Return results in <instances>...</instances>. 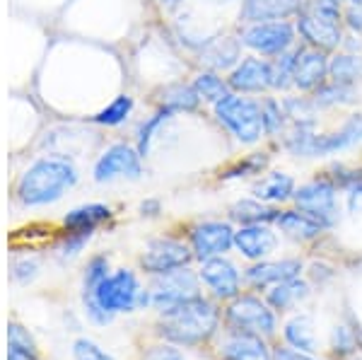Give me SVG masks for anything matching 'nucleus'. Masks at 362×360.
I'll return each instance as SVG.
<instances>
[{
  "label": "nucleus",
  "mask_w": 362,
  "mask_h": 360,
  "mask_svg": "<svg viewBox=\"0 0 362 360\" xmlns=\"http://www.w3.org/2000/svg\"><path fill=\"white\" fill-rule=\"evenodd\" d=\"M140 360H186V356H184V348L169 344V341L157 339L143 348Z\"/></svg>",
  "instance_id": "37998d69"
},
{
  "label": "nucleus",
  "mask_w": 362,
  "mask_h": 360,
  "mask_svg": "<svg viewBox=\"0 0 362 360\" xmlns=\"http://www.w3.org/2000/svg\"><path fill=\"white\" fill-rule=\"evenodd\" d=\"M114 220V208L102 201L80 203L70 208L66 216L61 218V230L70 232H97L99 228L109 225Z\"/></svg>",
  "instance_id": "393cba45"
},
{
  "label": "nucleus",
  "mask_w": 362,
  "mask_h": 360,
  "mask_svg": "<svg viewBox=\"0 0 362 360\" xmlns=\"http://www.w3.org/2000/svg\"><path fill=\"white\" fill-rule=\"evenodd\" d=\"M138 213H140L143 218H157V216L162 213V203H160V199H145V201H140Z\"/></svg>",
  "instance_id": "09e8293b"
},
{
  "label": "nucleus",
  "mask_w": 362,
  "mask_h": 360,
  "mask_svg": "<svg viewBox=\"0 0 362 360\" xmlns=\"http://www.w3.org/2000/svg\"><path fill=\"white\" fill-rule=\"evenodd\" d=\"M95 232H70V230H61V235L56 237V242L51 245V257H54L58 264H70L85 252V247L92 242Z\"/></svg>",
  "instance_id": "e433bc0d"
},
{
  "label": "nucleus",
  "mask_w": 362,
  "mask_h": 360,
  "mask_svg": "<svg viewBox=\"0 0 362 360\" xmlns=\"http://www.w3.org/2000/svg\"><path fill=\"white\" fill-rule=\"evenodd\" d=\"M196 261L191 245L186 237L179 235H160L145 242L143 252L138 257V269L145 276H160L174 269H184Z\"/></svg>",
  "instance_id": "9b49d317"
},
{
  "label": "nucleus",
  "mask_w": 362,
  "mask_h": 360,
  "mask_svg": "<svg viewBox=\"0 0 362 360\" xmlns=\"http://www.w3.org/2000/svg\"><path fill=\"white\" fill-rule=\"evenodd\" d=\"M300 10H302V0H239L237 25L295 20Z\"/></svg>",
  "instance_id": "4be33fe9"
},
{
  "label": "nucleus",
  "mask_w": 362,
  "mask_h": 360,
  "mask_svg": "<svg viewBox=\"0 0 362 360\" xmlns=\"http://www.w3.org/2000/svg\"><path fill=\"white\" fill-rule=\"evenodd\" d=\"M112 353H107L97 341L87 339V336H80V339L73 341V360H109Z\"/></svg>",
  "instance_id": "c03bdc74"
},
{
  "label": "nucleus",
  "mask_w": 362,
  "mask_h": 360,
  "mask_svg": "<svg viewBox=\"0 0 362 360\" xmlns=\"http://www.w3.org/2000/svg\"><path fill=\"white\" fill-rule=\"evenodd\" d=\"M155 5L160 8V13L165 15H174L184 8V0H155Z\"/></svg>",
  "instance_id": "8fccbe9b"
},
{
  "label": "nucleus",
  "mask_w": 362,
  "mask_h": 360,
  "mask_svg": "<svg viewBox=\"0 0 362 360\" xmlns=\"http://www.w3.org/2000/svg\"><path fill=\"white\" fill-rule=\"evenodd\" d=\"M223 310L208 295L157 315L155 336L179 348H203L220 334Z\"/></svg>",
  "instance_id": "f03ea898"
},
{
  "label": "nucleus",
  "mask_w": 362,
  "mask_h": 360,
  "mask_svg": "<svg viewBox=\"0 0 362 360\" xmlns=\"http://www.w3.org/2000/svg\"><path fill=\"white\" fill-rule=\"evenodd\" d=\"M295 49L271 58L273 95H288V92H295Z\"/></svg>",
  "instance_id": "ea45409f"
},
{
  "label": "nucleus",
  "mask_w": 362,
  "mask_h": 360,
  "mask_svg": "<svg viewBox=\"0 0 362 360\" xmlns=\"http://www.w3.org/2000/svg\"><path fill=\"white\" fill-rule=\"evenodd\" d=\"M295 27L300 44L314 46V49H321L326 54H336L338 49H343V42H346V29L341 25H329V22L319 20L307 10L297 13Z\"/></svg>",
  "instance_id": "f3484780"
},
{
  "label": "nucleus",
  "mask_w": 362,
  "mask_h": 360,
  "mask_svg": "<svg viewBox=\"0 0 362 360\" xmlns=\"http://www.w3.org/2000/svg\"><path fill=\"white\" fill-rule=\"evenodd\" d=\"M343 29H346V34L362 37V5L360 3L346 5V10H343Z\"/></svg>",
  "instance_id": "49530a36"
},
{
  "label": "nucleus",
  "mask_w": 362,
  "mask_h": 360,
  "mask_svg": "<svg viewBox=\"0 0 362 360\" xmlns=\"http://www.w3.org/2000/svg\"><path fill=\"white\" fill-rule=\"evenodd\" d=\"M312 295V286L305 281V278H293V281H285V283H278V286L264 290V298L268 300V305L273 307L276 312H288L297 307L300 303Z\"/></svg>",
  "instance_id": "c756f323"
},
{
  "label": "nucleus",
  "mask_w": 362,
  "mask_h": 360,
  "mask_svg": "<svg viewBox=\"0 0 362 360\" xmlns=\"http://www.w3.org/2000/svg\"><path fill=\"white\" fill-rule=\"evenodd\" d=\"M112 274V261L107 254H92L83 266V276H80V295L95 293V288Z\"/></svg>",
  "instance_id": "a19ab883"
},
{
  "label": "nucleus",
  "mask_w": 362,
  "mask_h": 360,
  "mask_svg": "<svg viewBox=\"0 0 362 360\" xmlns=\"http://www.w3.org/2000/svg\"><path fill=\"white\" fill-rule=\"evenodd\" d=\"M338 194L341 189L326 172L314 174L312 179L297 184L293 206L300 208L302 213L312 216L317 223L324 225L326 230H334L341 220V206H338Z\"/></svg>",
  "instance_id": "0eeeda50"
},
{
  "label": "nucleus",
  "mask_w": 362,
  "mask_h": 360,
  "mask_svg": "<svg viewBox=\"0 0 362 360\" xmlns=\"http://www.w3.org/2000/svg\"><path fill=\"white\" fill-rule=\"evenodd\" d=\"M235 249L244 261L271 259L278 249V230L273 225L259 223V225H239L235 230Z\"/></svg>",
  "instance_id": "a211bd4d"
},
{
  "label": "nucleus",
  "mask_w": 362,
  "mask_h": 360,
  "mask_svg": "<svg viewBox=\"0 0 362 360\" xmlns=\"http://www.w3.org/2000/svg\"><path fill=\"white\" fill-rule=\"evenodd\" d=\"M109 360H116V358H114V356H112V358H109Z\"/></svg>",
  "instance_id": "4d7b16f0"
},
{
  "label": "nucleus",
  "mask_w": 362,
  "mask_h": 360,
  "mask_svg": "<svg viewBox=\"0 0 362 360\" xmlns=\"http://www.w3.org/2000/svg\"><path fill=\"white\" fill-rule=\"evenodd\" d=\"M145 174V158L140 155L136 143L114 141L109 143L92 162V182L114 184V182H138Z\"/></svg>",
  "instance_id": "9d476101"
},
{
  "label": "nucleus",
  "mask_w": 362,
  "mask_h": 360,
  "mask_svg": "<svg viewBox=\"0 0 362 360\" xmlns=\"http://www.w3.org/2000/svg\"><path fill=\"white\" fill-rule=\"evenodd\" d=\"M350 3H360L362 5V0H350Z\"/></svg>",
  "instance_id": "6e6d98bb"
},
{
  "label": "nucleus",
  "mask_w": 362,
  "mask_h": 360,
  "mask_svg": "<svg viewBox=\"0 0 362 360\" xmlns=\"http://www.w3.org/2000/svg\"><path fill=\"white\" fill-rule=\"evenodd\" d=\"M44 259L42 254H37L34 249H22V252H13L8 264V276L10 283L17 288H27L42 276Z\"/></svg>",
  "instance_id": "473e14b6"
},
{
  "label": "nucleus",
  "mask_w": 362,
  "mask_h": 360,
  "mask_svg": "<svg viewBox=\"0 0 362 360\" xmlns=\"http://www.w3.org/2000/svg\"><path fill=\"white\" fill-rule=\"evenodd\" d=\"M331 54L307 44H297L295 49V92L312 95L321 85L329 83Z\"/></svg>",
  "instance_id": "dca6fc26"
},
{
  "label": "nucleus",
  "mask_w": 362,
  "mask_h": 360,
  "mask_svg": "<svg viewBox=\"0 0 362 360\" xmlns=\"http://www.w3.org/2000/svg\"><path fill=\"white\" fill-rule=\"evenodd\" d=\"M302 10L312 13L314 17H319V20L329 22V25L343 27V10H346V5L338 3V0H309Z\"/></svg>",
  "instance_id": "79ce46f5"
},
{
  "label": "nucleus",
  "mask_w": 362,
  "mask_h": 360,
  "mask_svg": "<svg viewBox=\"0 0 362 360\" xmlns=\"http://www.w3.org/2000/svg\"><path fill=\"white\" fill-rule=\"evenodd\" d=\"M283 339L290 348H297V351H305L317 356L319 353V341H317V329H314V317L302 312V315H295L285 322L283 327Z\"/></svg>",
  "instance_id": "cd10ccee"
},
{
  "label": "nucleus",
  "mask_w": 362,
  "mask_h": 360,
  "mask_svg": "<svg viewBox=\"0 0 362 360\" xmlns=\"http://www.w3.org/2000/svg\"><path fill=\"white\" fill-rule=\"evenodd\" d=\"M133 114H136V97L128 95V92H119V95H114L112 100L104 102L102 107L87 116V121L92 126H97V129L114 131L126 126L133 119Z\"/></svg>",
  "instance_id": "a878e982"
},
{
  "label": "nucleus",
  "mask_w": 362,
  "mask_h": 360,
  "mask_svg": "<svg viewBox=\"0 0 362 360\" xmlns=\"http://www.w3.org/2000/svg\"><path fill=\"white\" fill-rule=\"evenodd\" d=\"M268 165H271V150H254V153L242 155L235 162H230L220 172V179L223 182H237V179H251V177L256 179L264 172H268Z\"/></svg>",
  "instance_id": "72a5a7b5"
},
{
  "label": "nucleus",
  "mask_w": 362,
  "mask_h": 360,
  "mask_svg": "<svg viewBox=\"0 0 362 360\" xmlns=\"http://www.w3.org/2000/svg\"><path fill=\"white\" fill-rule=\"evenodd\" d=\"M302 271H305V261L300 257L254 261L244 269V286H249L251 290H268L278 283L300 278Z\"/></svg>",
  "instance_id": "2eb2a0df"
},
{
  "label": "nucleus",
  "mask_w": 362,
  "mask_h": 360,
  "mask_svg": "<svg viewBox=\"0 0 362 360\" xmlns=\"http://www.w3.org/2000/svg\"><path fill=\"white\" fill-rule=\"evenodd\" d=\"M8 353H17L27 360H42V348H39L37 336L17 319L8 322Z\"/></svg>",
  "instance_id": "58836bf2"
},
{
  "label": "nucleus",
  "mask_w": 362,
  "mask_h": 360,
  "mask_svg": "<svg viewBox=\"0 0 362 360\" xmlns=\"http://www.w3.org/2000/svg\"><path fill=\"white\" fill-rule=\"evenodd\" d=\"M235 29L244 44V51L264 58H276L300 44L295 20L251 22V25H237Z\"/></svg>",
  "instance_id": "1a4fd4ad"
},
{
  "label": "nucleus",
  "mask_w": 362,
  "mask_h": 360,
  "mask_svg": "<svg viewBox=\"0 0 362 360\" xmlns=\"http://www.w3.org/2000/svg\"><path fill=\"white\" fill-rule=\"evenodd\" d=\"M80 303H95L112 317L133 315L140 310H150V288L140 281L138 271L119 266L95 288V293L80 295Z\"/></svg>",
  "instance_id": "39448f33"
},
{
  "label": "nucleus",
  "mask_w": 362,
  "mask_h": 360,
  "mask_svg": "<svg viewBox=\"0 0 362 360\" xmlns=\"http://www.w3.org/2000/svg\"><path fill=\"white\" fill-rule=\"evenodd\" d=\"M280 148L300 160H324L350 153L362 145V112H350L341 126L319 131V124H290Z\"/></svg>",
  "instance_id": "7ed1b4c3"
},
{
  "label": "nucleus",
  "mask_w": 362,
  "mask_h": 360,
  "mask_svg": "<svg viewBox=\"0 0 362 360\" xmlns=\"http://www.w3.org/2000/svg\"><path fill=\"white\" fill-rule=\"evenodd\" d=\"M80 167L70 155L44 153L29 160L13 184V199L25 211L49 208L80 184Z\"/></svg>",
  "instance_id": "f257e3e1"
},
{
  "label": "nucleus",
  "mask_w": 362,
  "mask_h": 360,
  "mask_svg": "<svg viewBox=\"0 0 362 360\" xmlns=\"http://www.w3.org/2000/svg\"><path fill=\"white\" fill-rule=\"evenodd\" d=\"M223 324L225 329L235 332L256 334L264 339H273L278 332V312L268 305L266 298L254 293H242L235 300L225 303L223 310Z\"/></svg>",
  "instance_id": "423d86ee"
},
{
  "label": "nucleus",
  "mask_w": 362,
  "mask_h": 360,
  "mask_svg": "<svg viewBox=\"0 0 362 360\" xmlns=\"http://www.w3.org/2000/svg\"><path fill=\"white\" fill-rule=\"evenodd\" d=\"M331 348H334V353L338 356V360L353 356V353L358 351V344H355V334L350 332L348 327H336L334 334H331Z\"/></svg>",
  "instance_id": "a18cd8bd"
},
{
  "label": "nucleus",
  "mask_w": 362,
  "mask_h": 360,
  "mask_svg": "<svg viewBox=\"0 0 362 360\" xmlns=\"http://www.w3.org/2000/svg\"><path fill=\"white\" fill-rule=\"evenodd\" d=\"M148 288H150V310L157 312V315L191 303V300L203 295L201 276L191 266L167 271V274L160 276H150Z\"/></svg>",
  "instance_id": "6e6552de"
},
{
  "label": "nucleus",
  "mask_w": 362,
  "mask_h": 360,
  "mask_svg": "<svg viewBox=\"0 0 362 360\" xmlns=\"http://www.w3.org/2000/svg\"><path fill=\"white\" fill-rule=\"evenodd\" d=\"M288 114L290 124H319L321 119V109L317 107V102L312 100V95H302V92H288V95L280 97Z\"/></svg>",
  "instance_id": "4c0bfd02"
},
{
  "label": "nucleus",
  "mask_w": 362,
  "mask_h": 360,
  "mask_svg": "<svg viewBox=\"0 0 362 360\" xmlns=\"http://www.w3.org/2000/svg\"><path fill=\"white\" fill-rule=\"evenodd\" d=\"M261 112H264V129H266V138L268 141H276L280 143V138L285 136V131L290 129V119L285 114L283 100L271 95L261 97Z\"/></svg>",
  "instance_id": "c9c22d12"
},
{
  "label": "nucleus",
  "mask_w": 362,
  "mask_h": 360,
  "mask_svg": "<svg viewBox=\"0 0 362 360\" xmlns=\"http://www.w3.org/2000/svg\"><path fill=\"white\" fill-rule=\"evenodd\" d=\"M242 56H244V44L235 29V32H230V34H225V32L218 34L213 42L203 46L196 54V63H198V68H208V71L227 75L239 61H242Z\"/></svg>",
  "instance_id": "6ab92c4d"
},
{
  "label": "nucleus",
  "mask_w": 362,
  "mask_h": 360,
  "mask_svg": "<svg viewBox=\"0 0 362 360\" xmlns=\"http://www.w3.org/2000/svg\"><path fill=\"white\" fill-rule=\"evenodd\" d=\"M191 85L198 92L203 104L213 107L215 102H220L225 95H230V85H227V78L223 73L208 71V68H198V71L191 75Z\"/></svg>",
  "instance_id": "f704fd0d"
},
{
  "label": "nucleus",
  "mask_w": 362,
  "mask_h": 360,
  "mask_svg": "<svg viewBox=\"0 0 362 360\" xmlns=\"http://www.w3.org/2000/svg\"><path fill=\"white\" fill-rule=\"evenodd\" d=\"M343 360H362V353H358V351H355L353 356H348V358H343Z\"/></svg>",
  "instance_id": "3c124183"
},
{
  "label": "nucleus",
  "mask_w": 362,
  "mask_h": 360,
  "mask_svg": "<svg viewBox=\"0 0 362 360\" xmlns=\"http://www.w3.org/2000/svg\"><path fill=\"white\" fill-rule=\"evenodd\" d=\"M329 80L341 85H362V51H348L338 49L336 54H331L329 63Z\"/></svg>",
  "instance_id": "2f4dec72"
},
{
  "label": "nucleus",
  "mask_w": 362,
  "mask_h": 360,
  "mask_svg": "<svg viewBox=\"0 0 362 360\" xmlns=\"http://www.w3.org/2000/svg\"><path fill=\"white\" fill-rule=\"evenodd\" d=\"M215 348L220 360H273V348L268 346V339L235 332V329H225Z\"/></svg>",
  "instance_id": "aec40b11"
},
{
  "label": "nucleus",
  "mask_w": 362,
  "mask_h": 360,
  "mask_svg": "<svg viewBox=\"0 0 362 360\" xmlns=\"http://www.w3.org/2000/svg\"><path fill=\"white\" fill-rule=\"evenodd\" d=\"M273 228H276L280 235L288 237V240L297 242V245H314V242H319L321 237L326 235L324 225L317 223L312 216H307V213H302L300 208L290 206V208H280L276 223H273Z\"/></svg>",
  "instance_id": "412c9836"
},
{
  "label": "nucleus",
  "mask_w": 362,
  "mask_h": 360,
  "mask_svg": "<svg viewBox=\"0 0 362 360\" xmlns=\"http://www.w3.org/2000/svg\"><path fill=\"white\" fill-rule=\"evenodd\" d=\"M283 206H271V203H264L254 196H247V199H237L227 208V216H230L232 223L239 225H259V223H266V225H273L280 213Z\"/></svg>",
  "instance_id": "bb28decb"
},
{
  "label": "nucleus",
  "mask_w": 362,
  "mask_h": 360,
  "mask_svg": "<svg viewBox=\"0 0 362 360\" xmlns=\"http://www.w3.org/2000/svg\"><path fill=\"white\" fill-rule=\"evenodd\" d=\"M235 225L232 220H198L186 230V242L191 245L196 261H208L215 257H227L235 249Z\"/></svg>",
  "instance_id": "f8f14e48"
},
{
  "label": "nucleus",
  "mask_w": 362,
  "mask_h": 360,
  "mask_svg": "<svg viewBox=\"0 0 362 360\" xmlns=\"http://www.w3.org/2000/svg\"><path fill=\"white\" fill-rule=\"evenodd\" d=\"M312 100L317 102L321 112H334V109H350L360 102V90L353 85H341V83H324L317 92H312Z\"/></svg>",
  "instance_id": "7c9ffc66"
},
{
  "label": "nucleus",
  "mask_w": 362,
  "mask_h": 360,
  "mask_svg": "<svg viewBox=\"0 0 362 360\" xmlns=\"http://www.w3.org/2000/svg\"><path fill=\"white\" fill-rule=\"evenodd\" d=\"M8 360H27V358H22V356H17V353H8Z\"/></svg>",
  "instance_id": "603ef678"
},
{
  "label": "nucleus",
  "mask_w": 362,
  "mask_h": 360,
  "mask_svg": "<svg viewBox=\"0 0 362 360\" xmlns=\"http://www.w3.org/2000/svg\"><path fill=\"white\" fill-rule=\"evenodd\" d=\"M198 276H201V283L208 290V295L218 303H230L244 293V271H239V266L230 257L201 261Z\"/></svg>",
  "instance_id": "ddd939ff"
},
{
  "label": "nucleus",
  "mask_w": 362,
  "mask_h": 360,
  "mask_svg": "<svg viewBox=\"0 0 362 360\" xmlns=\"http://www.w3.org/2000/svg\"><path fill=\"white\" fill-rule=\"evenodd\" d=\"M227 85L232 92L249 97H264L271 95V58L256 56V54H244L242 61L225 75Z\"/></svg>",
  "instance_id": "4468645a"
},
{
  "label": "nucleus",
  "mask_w": 362,
  "mask_h": 360,
  "mask_svg": "<svg viewBox=\"0 0 362 360\" xmlns=\"http://www.w3.org/2000/svg\"><path fill=\"white\" fill-rule=\"evenodd\" d=\"M210 3H220V5H227V3H232V0H210Z\"/></svg>",
  "instance_id": "864d4df0"
},
{
  "label": "nucleus",
  "mask_w": 362,
  "mask_h": 360,
  "mask_svg": "<svg viewBox=\"0 0 362 360\" xmlns=\"http://www.w3.org/2000/svg\"><path fill=\"white\" fill-rule=\"evenodd\" d=\"M201 104L203 102L191 80H172L155 90V107L167 109L172 114H196Z\"/></svg>",
  "instance_id": "b1692460"
},
{
  "label": "nucleus",
  "mask_w": 362,
  "mask_h": 360,
  "mask_svg": "<svg viewBox=\"0 0 362 360\" xmlns=\"http://www.w3.org/2000/svg\"><path fill=\"white\" fill-rule=\"evenodd\" d=\"M338 3H343V5H348V3H350V0H338Z\"/></svg>",
  "instance_id": "5fc2aeb1"
},
{
  "label": "nucleus",
  "mask_w": 362,
  "mask_h": 360,
  "mask_svg": "<svg viewBox=\"0 0 362 360\" xmlns=\"http://www.w3.org/2000/svg\"><path fill=\"white\" fill-rule=\"evenodd\" d=\"M210 116L242 148H256L259 143L266 141L261 97L230 92L210 107Z\"/></svg>",
  "instance_id": "20e7f679"
},
{
  "label": "nucleus",
  "mask_w": 362,
  "mask_h": 360,
  "mask_svg": "<svg viewBox=\"0 0 362 360\" xmlns=\"http://www.w3.org/2000/svg\"><path fill=\"white\" fill-rule=\"evenodd\" d=\"M174 116H179V114H172V112H167V109L155 107L153 114L143 116V119L136 124V131H133V143H136V148L140 150V155H143L145 160H148L150 153H153V148L157 143V136H160L162 129H165Z\"/></svg>",
  "instance_id": "c85d7f7f"
},
{
  "label": "nucleus",
  "mask_w": 362,
  "mask_h": 360,
  "mask_svg": "<svg viewBox=\"0 0 362 360\" xmlns=\"http://www.w3.org/2000/svg\"><path fill=\"white\" fill-rule=\"evenodd\" d=\"M295 189H297L295 177L283 170H268L251 182V196L264 203H271V206L293 203Z\"/></svg>",
  "instance_id": "5701e85b"
},
{
  "label": "nucleus",
  "mask_w": 362,
  "mask_h": 360,
  "mask_svg": "<svg viewBox=\"0 0 362 360\" xmlns=\"http://www.w3.org/2000/svg\"><path fill=\"white\" fill-rule=\"evenodd\" d=\"M273 360H319V358L312 356V353L290 348V346H278V348H273Z\"/></svg>",
  "instance_id": "de8ad7c7"
}]
</instances>
